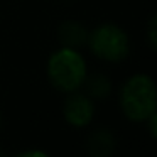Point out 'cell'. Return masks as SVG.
I'll return each instance as SVG.
<instances>
[{
  "mask_svg": "<svg viewBox=\"0 0 157 157\" xmlns=\"http://www.w3.org/2000/svg\"><path fill=\"white\" fill-rule=\"evenodd\" d=\"M14 157H52L48 150L44 149H37V147H32V149H25L21 150L19 154H15Z\"/></svg>",
  "mask_w": 157,
  "mask_h": 157,
  "instance_id": "cell-9",
  "label": "cell"
},
{
  "mask_svg": "<svg viewBox=\"0 0 157 157\" xmlns=\"http://www.w3.org/2000/svg\"><path fill=\"white\" fill-rule=\"evenodd\" d=\"M81 91H85L93 101H105L113 95V81L105 73H88Z\"/></svg>",
  "mask_w": 157,
  "mask_h": 157,
  "instance_id": "cell-7",
  "label": "cell"
},
{
  "mask_svg": "<svg viewBox=\"0 0 157 157\" xmlns=\"http://www.w3.org/2000/svg\"><path fill=\"white\" fill-rule=\"evenodd\" d=\"M118 106L132 123H144L157 112L155 81L147 73H133L118 88Z\"/></svg>",
  "mask_w": 157,
  "mask_h": 157,
  "instance_id": "cell-2",
  "label": "cell"
},
{
  "mask_svg": "<svg viewBox=\"0 0 157 157\" xmlns=\"http://www.w3.org/2000/svg\"><path fill=\"white\" fill-rule=\"evenodd\" d=\"M86 48L93 58L106 64H120L130 56L132 41L125 29L117 22H101L90 29Z\"/></svg>",
  "mask_w": 157,
  "mask_h": 157,
  "instance_id": "cell-3",
  "label": "cell"
},
{
  "mask_svg": "<svg viewBox=\"0 0 157 157\" xmlns=\"http://www.w3.org/2000/svg\"><path fill=\"white\" fill-rule=\"evenodd\" d=\"M96 101H93L85 91L68 93L63 101V118L71 128L85 130L95 122Z\"/></svg>",
  "mask_w": 157,
  "mask_h": 157,
  "instance_id": "cell-4",
  "label": "cell"
},
{
  "mask_svg": "<svg viewBox=\"0 0 157 157\" xmlns=\"http://www.w3.org/2000/svg\"><path fill=\"white\" fill-rule=\"evenodd\" d=\"M88 34H90V29L83 22L76 21V19L63 21L58 27L59 46H66V48H75V49L86 48Z\"/></svg>",
  "mask_w": 157,
  "mask_h": 157,
  "instance_id": "cell-6",
  "label": "cell"
},
{
  "mask_svg": "<svg viewBox=\"0 0 157 157\" xmlns=\"http://www.w3.org/2000/svg\"><path fill=\"white\" fill-rule=\"evenodd\" d=\"M117 145H118L117 135L108 127L91 128L85 142L88 157H113Z\"/></svg>",
  "mask_w": 157,
  "mask_h": 157,
  "instance_id": "cell-5",
  "label": "cell"
},
{
  "mask_svg": "<svg viewBox=\"0 0 157 157\" xmlns=\"http://www.w3.org/2000/svg\"><path fill=\"white\" fill-rule=\"evenodd\" d=\"M0 157H5V155H4V152H2V150H0Z\"/></svg>",
  "mask_w": 157,
  "mask_h": 157,
  "instance_id": "cell-12",
  "label": "cell"
},
{
  "mask_svg": "<svg viewBox=\"0 0 157 157\" xmlns=\"http://www.w3.org/2000/svg\"><path fill=\"white\" fill-rule=\"evenodd\" d=\"M145 37H147V44H149L150 51L157 49V15L152 14L145 25Z\"/></svg>",
  "mask_w": 157,
  "mask_h": 157,
  "instance_id": "cell-8",
  "label": "cell"
},
{
  "mask_svg": "<svg viewBox=\"0 0 157 157\" xmlns=\"http://www.w3.org/2000/svg\"><path fill=\"white\" fill-rule=\"evenodd\" d=\"M144 125H145V128H147V132H149L150 139H155V137H157V112L152 113V115L144 122Z\"/></svg>",
  "mask_w": 157,
  "mask_h": 157,
  "instance_id": "cell-10",
  "label": "cell"
},
{
  "mask_svg": "<svg viewBox=\"0 0 157 157\" xmlns=\"http://www.w3.org/2000/svg\"><path fill=\"white\" fill-rule=\"evenodd\" d=\"M90 66L81 49L59 46L49 54L46 63V76L56 91L68 95L83 88Z\"/></svg>",
  "mask_w": 157,
  "mask_h": 157,
  "instance_id": "cell-1",
  "label": "cell"
},
{
  "mask_svg": "<svg viewBox=\"0 0 157 157\" xmlns=\"http://www.w3.org/2000/svg\"><path fill=\"white\" fill-rule=\"evenodd\" d=\"M2 123H4V117H2V108H0V130H2Z\"/></svg>",
  "mask_w": 157,
  "mask_h": 157,
  "instance_id": "cell-11",
  "label": "cell"
}]
</instances>
